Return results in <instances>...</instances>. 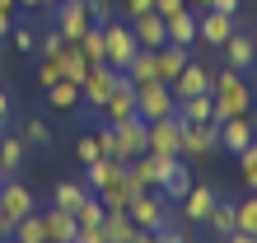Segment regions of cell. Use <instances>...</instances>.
I'll return each instance as SVG.
<instances>
[{
    "mask_svg": "<svg viewBox=\"0 0 257 243\" xmlns=\"http://www.w3.org/2000/svg\"><path fill=\"white\" fill-rule=\"evenodd\" d=\"M10 28H14V14H0V38H10Z\"/></svg>",
    "mask_w": 257,
    "mask_h": 243,
    "instance_id": "50",
    "label": "cell"
},
{
    "mask_svg": "<svg viewBox=\"0 0 257 243\" xmlns=\"http://www.w3.org/2000/svg\"><path fill=\"white\" fill-rule=\"evenodd\" d=\"M126 24H131L136 42H141V52H159L164 42H169V28H164L159 14H141V19H126Z\"/></svg>",
    "mask_w": 257,
    "mask_h": 243,
    "instance_id": "17",
    "label": "cell"
},
{
    "mask_svg": "<svg viewBox=\"0 0 257 243\" xmlns=\"http://www.w3.org/2000/svg\"><path fill=\"white\" fill-rule=\"evenodd\" d=\"M47 108H56V112H70V108H80V84L75 80H56V84H47Z\"/></svg>",
    "mask_w": 257,
    "mask_h": 243,
    "instance_id": "26",
    "label": "cell"
},
{
    "mask_svg": "<svg viewBox=\"0 0 257 243\" xmlns=\"http://www.w3.org/2000/svg\"><path fill=\"white\" fill-rule=\"evenodd\" d=\"M206 229L215 238H229L234 234V201H215V210L206 215Z\"/></svg>",
    "mask_w": 257,
    "mask_h": 243,
    "instance_id": "32",
    "label": "cell"
},
{
    "mask_svg": "<svg viewBox=\"0 0 257 243\" xmlns=\"http://www.w3.org/2000/svg\"><path fill=\"white\" fill-rule=\"evenodd\" d=\"M103 215H108V206H103L98 196L89 192V196H84V206L75 210V224H80V229H94V224H103Z\"/></svg>",
    "mask_w": 257,
    "mask_h": 243,
    "instance_id": "35",
    "label": "cell"
},
{
    "mask_svg": "<svg viewBox=\"0 0 257 243\" xmlns=\"http://www.w3.org/2000/svg\"><path fill=\"white\" fill-rule=\"evenodd\" d=\"M238 5H243V0H210V10H215V14H238Z\"/></svg>",
    "mask_w": 257,
    "mask_h": 243,
    "instance_id": "48",
    "label": "cell"
},
{
    "mask_svg": "<svg viewBox=\"0 0 257 243\" xmlns=\"http://www.w3.org/2000/svg\"><path fill=\"white\" fill-rule=\"evenodd\" d=\"M75 243H108V234H103V224H94V229H75Z\"/></svg>",
    "mask_w": 257,
    "mask_h": 243,
    "instance_id": "46",
    "label": "cell"
},
{
    "mask_svg": "<svg viewBox=\"0 0 257 243\" xmlns=\"http://www.w3.org/2000/svg\"><path fill=\"white\" fill-rule=\"evenodd\" d=\"M252 141H257V122H252V112H243V117H224V122H220V150L238 155V150H248Z\"/></svg>",
    "mask_w": 257,
    "mask_h": 243,
    "instance_id": "12",
    "label": "cell"
},
{
    "mask_svg": "<svg viewBox=\"0 0 257 243\" xmlns=\"http://www.w3.org/2000/svg\"><path fill=\"white\" fill-rule=\"evenodd\" d=\"M0 234H5V224H0ZM5 238H10V234H5Z\"/></svg>",
    "mask_w": 257,
    "mask_h": 243,
    "instance_id": "56",
    "label": "cell"
},
{
    "mask_svg": "<svg viewBox=\"0 0 257 243\" xmlns=\"http://www.w3.org/2000/svg\"><path fill=\"white\" fill-rule=\"evenodd\" d=\"M19 136H24V145L28 150H42V145H52V127L42 117H28L24 127H19Z\"/></svg>",
    "mask_w": 257,
    "mask_h": 243,
    "instance_id": "34",
    "label": "cell"
},
{
    "mask_svg": "<svg viewBox=\"0 0 257 243\" xmlns=\"http://www.w3.org/2000/svg\"><path fill=\"white\" fill-rule=\"evenodd\" d=\"M173 112H178V98H173V89L164 80H150V84L136 89V117L159 122V117H173Z\"/></svg>",
    "mask_w": 257,
    "mask_h": 243,
    "instance_id": "6",
    "label": "cell"
},
{
    "mask_svg": "<svg viewBox=\"0 0 257 243\" xmlns=\"http://www.w3.org/2000/svg\"><path fill=\"white\" fill-rule=\"evenodd\" d=\"M122 75H126V84H131V89H141V84H150V80H159V70H155V52H136V61H131Z\"/></svg>",
    "mask_w": 257,
    "mask_h": 243,
    "instance_id": "29",
    "label": "cell"
},
{
    "mask_svg": "<svg viewBox=\"0 0 257 243\" xmlns=\"http://www.w3.org/2000/svg\"><path fill=\"white\" fill-rule=\"evenodd\" d=\"M196 14H201V10H183V14H169V19H164L169 42H178V47H187V52L201 42V38H196Z\"/></svg>",
    "mask_w": 257,
    "mask_h": 243,
    "instance_id": "19",
    "label": "cell"
},
{
    "mask_svg": "<svg viewBox=\"0 0 257 243\" xmlns=\"http://www.w3.org/2000/svg\"><path fill=\"white\" fill-rule=\"evenodd\" d=\"M75 47L84 52V61H89V66H103V28L94 24V28H89V33H84L80 42H75Z\"/></svg>",
    "mask_w": 257,
    "mask_h": 243,
    "instance_id": "37",
    "label": "cell"
},
{
    "mask_svg": "<svg viewBox=\"0 0 257 243\" xmlns=\"http://www.w3.org/2000/svg\"><path fill=\"white\" fill-rule=\"evenodd\" d=\"M141 14H155V0H122V19H141Z\"/></svg>",
    "mask_w": 257,
    "mask_h": 243,
    "instance_id": "41",
    "label": "cell"
},
{
    "mask_svg": "<svg viewBox=\"0 0 257 243\" xmlns=\"http://www.w3.org/2000/svg\"><path fill=\"white\" fill-rule=\"evenodd\" d=\"M178 117H183V122H215V98H210V94L178 98Z\"/></svg>",
    "mask_w": 257,
    "mask_h": 243,
    "instance_id": "27",
    "label": "cell"
},
{
    "mask_svg": "<svg viewBox=\"0 0 257 243\" xmlns=\"http://www.w3.org/2000/svg\"><path fill=\"white\" fill-rule=\"evenodd\" d=\"M224 61H229V70H252L257 66V42H252V33H243V28H234V33H229V42H224Z\"/></svg>",
    "mask_w": 257,
    "mask_h": 243,
    "instance_id": "13",
    "label": "cell"
},
{
    "mask_svg": "<svg viewBox=\"0 0 257 243\" xmlns=\"http://www.w3.org/2000/svg\"><path fill=\"white\" fill-rule=\"evenodd\" d=\"M0 243H5V234H0Z\"/></svg>",
    "mask_w": 257,
    "mask_h": 243,
    "instance_id": "57",
    "label": "cell"
},
{
    "mask_svg": "<svg viewBox=\"0 0 257 243\" xmlns=\"http://www.w3.org/2000/svg\"><path fill=\"white\" fill-rule=\"evenodd\" d=\"M98 28H103V61H108V66H117V70H126L131 61H136V52H141V42H136L131 24L112 14V19L98 24Z\"/></svg>",
    "mask_w": 257,
    "mask_h": 243,
    "instance_id": "2",
    "label": "cell"
},
{
    "mask_svg": "<svg viewBox=\"0 0 257 243\" xmlns=\"http://www.w3.org/2000/svg\"><path fill=\"white\" fill-rule=\"evenodd\" d=\"M19 10V0H0V14H14Z\"/></svg>",
    "mask_w": 257,
    "mask_h": 243,
    "instance_id": "52",
    "label": "cell"
},
{
    "mask_svg": "<svg viewBox=\"0 0 257 243\" xmlns=\"http://www.w3.org/2000/svg\"><path fill=\"white\" fill-rule=\"evenodd\" d=\"M187 192H192V169H187V159H178V164H173V173L164 178L159 196H164V201H183Z\"/></svg>",
    "mask_w": 257,
    "mask_h": 243,
    "instance_id": "25",
    "label": "cell"
},
{
    "mask_svg": "<svg viewBox=\"0 0 257 243\" xmlns=\"http://www.w3.org/2000/svg\"><path fill=\"white\" fill-rule=\"evenodd\" d=\"M98 112L108 117V122H126V117H136V89L126 84V75H122V89H117V94H112L108 103H103Z\"/></svg>",
    "mask_w": 257,
    "mask_h": 243,
    "instance_id": "22",
    "label": "cell"
},
{
    "mask_svg": "<svg viewBox=\"0 0 257 243\" xmlns=\"http://www.w3.org/2000/svg\"><path fill=\"white\" fill-rule=\"evenodd\" d=\"M24 155H28L24 136H19V131H0V164H5V173H10V178H14V169L24 164Z\"/></svg>",
    "mask_w": 257,
    "mask_h": 243,
    "instance_id": "28",
    "label": "cell"
},
{
    "mask_svg": "<svg viewBox=\"0 0 257 243\" xmlns=\"http://www.w3.org/2000/svg\"><path fill=\"white\" fill-rule=\"evenodd\" d=\"M252 42H257V24H252Z\"/></svg>",
    "mask_w": 257,
    "mask_h": 243,
    "instance_id": "55",
    "label": "cell"
},
{
    "mask_svg": "<svg viewBox=\"0 0 257 243\" xmlns=\"http://www.w3.org/2000/svg\"><path fill=\"white\" fill-rule=\"evenodd\" d=\"M234 159H238V178H243V187L257 192V141H252L248 150H238Z\"/></svg>",
    "mask_w": 257,
    "mask_h": 243,
    "instance_id": "36",
    "label": "cell"
},
{
    "mask_svg": "<svg viewBox=\"0 0 257 243\" xmlns=\"http://www.w3.org/2000/svg\"><path fill=\"white\" fill-rule=\"evenodd\" d=\"M145 150L150 155H178L183 159V117H159L145 127Z\"/></svg>",
    "mask_w": 257,
    "mask_h": 243,
    "instance_id": "7",
    "label": "cell"
},
{
    "mask_svg": "<svg viewBox=\"0 0 257 243\" xmlns=\"http://www.w3.org/2000/svg\"><path fill=\"white\" fill-rule=\"evenodd\" d=\"M187 10H210V0H187Z\"/></svg>",
    "mask_w": 257,
    "mask_h": 243,
    "instance_id": "53",
    "label": "cell"
},
{
    "mask_svg": "<svg viewBox=\"0 0 257 243\" xmlns=\"http://www.w3.org/2000/svg\"><path fill=\"white\" fill-rule=\"evenodd\" d=\"M117 89H122V70H117V66H108V61H103V66H89L84 84H80V103L98 112L103 103L117 94Z\"/></svg>",
    "mask_w": 257,
    "mask_h": 243,
    "instance_id": "3",
    "label": "cell"
},
{
    "mask_svg": "<svg viewBox=\"0 0 257 243\" xmlns=\"http://www.w3.org/2000/svg\"><path fill=\"white\" fill-rule=\"evenodd\" d=\"M61 75H66V80H75V84H84V75H89V61H84V52L75 47V42L61 52Z\"/></svg>",
    "mask_w": 257,
    "mask_h": 243,
    "instance_id": "33",
    "label": "cell"
},
{
    "mask_svg": "<svg viewBox=\"0 0 257 243\" xmlns=\"http://www.w3.org/2000/svg\"><path fill=\"white\" fill-rule=\"evenodd\" d=\"M14 243H47V224H42V210H33V215H24L19 224H14Z\"/></svg>",
    "mask_w": 257,
    "mask_h": 243,
    "instance_id": "31",
    "label": "cell"
},
{
    "mask_svg": "<svg viewBox=\"0 0 257 243\" xmlns=\"http://www.w3.org/2000/svg\"><path fill=\"white\" fill-rule=\"evenodd\" d=\"M224 243H257V238H252V234H238V229H234V234L224 238Z\"/></svg>",
    "mask_w": 257,
    "mask_h": 243,
    "instance_id": "51",
    "label": "cell"
},
{
    "mask_svg": "<svg viewBox=\"0 0 257 243\" xmlns=\"http://www.w3.org/2000/svg\"><path fill=\"white\" fill-rule=\"evenodd\" d=\"M42 224H47V238L52 243H75V229H80L75 215L61 210V206H47V210H42Z\"/></svg>",
    "mask_w": 257,
    "mask_h": 243,
    "instance_id": "21",
    "label": "cell"
},
{
    "mask_svg": "<svg viewBox=\"0 0 257 243\" xmlns=\"http://www.w3.org/2000/svg\"><path fill=\"white\" fill-rule=\"evenodd\" d=\"M66 47H70V42H66L61 33H56V28H47V33L38 38V56H61Z\"/></svg>",
    "mask_w": 257,
    "mask_h": 243,
    "instance_id": "40",
    "label": "cell"
},
{
    "mask_svg": "<svg viewBox=\"0 0 257 243\" xmlns=\"http://www.w3.org/2000/svg\"><path fill=\"white\" fill-rule=\"evenodd\" d=\"M122 173H126V159H108V155H103V159H94V164H84V187L98 196L103 187H112Z\"/></svg>",
    "mask_w": 257,
    "mask_h": 243,
    "instance_id": "16",
    "label": "cell"
},
{
    "mask_svg": "<svg viewBox=\"0 0 257 243\" xmlns=\"http://www.w3.org/2000/svg\"><path fill=\"white\" fill-rule=\"evenodd\" d=\"M126 215L136 220V229H159V224H169V201L159 192H141L126 206Z\"/></svg>",
    "mask_w": 257,
    "mask_h": 243,
    "instance_id": "11",
    "label": "cell"
},
{
    "mask_svg": "<svg viewBox=\"0 0 257 243\" xmlns=\"http://www.w3.org/2000/svg\"><path fill=\"white\" fill-rule=\"evenodd\" d=\"M234 229L257 238V192H248V196H238V201H234Z\"/></svg>",
    "mask_w": 257,
    "mask_h": 243,
    "instance_id": "30",
    "label": "cell"
},
{
    "mask_svg": "<svg viewBox=\"0 0 257 243\" xmlns=\"http://www.w3.org/2000/svg\"><path fill=\"white\" fill-rule=\"evenodd\" d=\"M84 196H89L84 182H80V178H66V182H56V187H52V206H61V210H70V215H75V210L84 206Z\"/></svg>",
    "mask_w": 257,
    "mask_h": 243,
    "instance_id": "23",
    "label": "cell"
},
{
    "mask_svg": "<svg viewBox=\"0 0 257 243\" xmlns=\"http://www.w3.org/2000/svg\"><path fill=\"white\" fill-rule=\"evenodd\" d=\"M47 243H52V238H47Z\"/></svg>",
    "mask_w": 257,
    "mask_h": 243,
    "instance_id": "60",
    "label": "cell"
},
{
    "mask_svg": "<svg viewBox=\"0 0 257 243\" xmlns=\"http://www.w3.org/2000/svg\"><path fill=\"white\" fill-rule=\"evenodd\" d=\"M155 238H159V243H187V234L178 229V224H159V229H155Z\"/></svg>",
    "mask_w": 257,
    "mask_h": 243,
    "instance_id": "44",
    "label": "cell"
},
{
    "mask_svg": "<svg viewBox=\"0 0 257 243\" xmlns=\"http://www.w3.org/2000/svg\"><path fill=\"white\" fill-rule=\"evenodd\" d=\"M33 210H38V201H33V192L24 182H14V178L0 182V224H5V234H14V224L24 215H33Z\"/></svg>",
    "mask_w": 257,
    "mask_h": 243,
    "instance_id": "5",
    "label": "cell"
},
{
    "mask_svg": "<svg viewBox=\"0 0 257 243\" xmlns=\"http://www.w3.org/2000/svg\"><path fill=\"white\" fill-rule=\"evenodd\" d=\"M0 182H5V178H0Z\"/></svg>",
    "mask_w": 257,
    "mask_h": 243,
    "instance_id": "59",
    "label": "cell"
},
{
    "mask_svg": "<svg viewBox=\"0 0 257 243\" xmlns=\"http://www.w3.org/2000/svg\"><path fill=\"white\" fill-rule=\"evenodd\" d=\"M5 243H14V238H5Z\"/></svg>",
    "mask_w": 257,
    "mask_h": 243,
    "instance_id": "58",
    "label": "cell"
},
{
    "mask_svg": "<svg viewBox=\"0 0 257 243\" xmlns=\"http://www.w3.org/2000/svg\"><path fill=\"white\" fill-rule=\"evenodd\" d=\"M187 61H192V52H187V47H178V42H164V47L155 52V70H159V80H164V84H173L178 75H183Z\"/></svg>",
    "mask_w": 257,
    "mask_h": 243,
    "instance_id": "18",
    "label": "cell"
},
{
    "mask_svg": "<svg viewBox=\"0 0 257 243\" xmlns=\"http://www.w3.org/2000/svg\"><path fill=\"white\" fill-rule=\"evenodd\" d=\"M210 80H215V75H210L201 61L192 56L187 66H183V75H178L169 89H173V98H192V94H210Z\"/></svg>",
    "mask_w": 257,
    "mask_h": 243,
    "instance_id": "14",
    "label": "cell"
},
{
    "mask_svg": "<svg viewBox=\"0 0 257 243\" xmlns=\"http://www.w3.org/2000/svg\"><path fill=\"white\" fill-rule=\"evenodd\" d=\"M56 80H61V56H38V84L47 89Z\"/></svg>",
    "mask_w": 257,
    "mask_h": 243,
    "instance_id": "39",
    "label": "cell"
},
{
    "mask_svg": "<svg viewBox=\"0 0 257 243\" xmlns=\"http://www.w3.org/2000/svg\"><path fill=\"white\" fill-rule=\"evenodd\" d=\"M220 150V122H183V159L215 155Z\"/></svg>",
    "mask_w": 257,
    "mask_h": 243,
    "instance_id": "9",
    "label": "cell"
},
{
    "mask_svg": "<svg viewBox=\"0 0 257 243\" xmlns=\"http://www.w3.org/2000/svg\"><path fill=\"white\" fill-rule=\"evenodd\" d=\"M56 0H19V10H52Z\"/></svg>",
    "mask_w": 257,
    "mask_h": 243,
    "instance_id": "49",
    "label": "cell"
},
{
    "mask_svg": "<svg viewBox=\"0 0 257 243\" xmlns=\"http://www.w3.org/2000/svg\"><path fill=\"white\" fill-rule=\"evenodd\" d=\"M14 47L19 52H38V33L33 28H14Z\"/></svg>",
    "mask_w": 257,
    "mask_h": 243,
    "instance_id": "42",
    "label": "cell"
},
{
    "mask_svg": "<svg viewBox=\"0 0 257 243\" xmlns=\"http://www.w3.org/2000/svg\"><path fill=\"white\" fill-rule=\"evenodd\" d=\"M215 201H220V192H215V187H206V182H192V192L183 196V220H187V224H206V215L215 210Z\"/></svg>",
    "mask_w": 257,
    "mask_h": 243,
    "instance_id": "15",
    "label": "cell"
},
{
    "mask_svg": "<svg viewBox=\"0 0 257 243\" xmlns=\"http://www.w3.org/2000/svg\"><path fill=\"white\" fill-rule=\"evenodd\" d=\"M238 28V14H215V10H201L196 14V38L206 42V47H224V42H229V33Z\"/></svg>",
    "mask_w": 257,
    "mask_h": 243,
    "instance_id": "10",
    "label": "cell"
},
{
    "mask_svg": "<svg viewBox=\"0 0 257 243\" xmlns=\"http://www.w3.org/2000/svg\"><path fill=\"white\" fill-rule=\"evenodd\" d=\"M52 28L66 42H80L89 28H94V14H89L84 0H56V5H52Z\"/></svg>",
    "mask_w": 257,
    "mask_h": 243,
    "instance_id": "4",
    "label": "cell"
},
{
    "mask_svg": "<svg viewBox=\"0 0 257 243\" xmlns=\"http://www.w3.org/2000/svg\"><path fill=\"white\" fill-rule=\"evenodd\" d=\"M136 196H141V187H136V178H131V169H126L122 178L112 182V187H103V192H98V201L108 206V210H126Z\"/></svg>",
    "mask_w": 257,
    "mask_h": 243,
    "instance_id": "20",
    "label": "cell"
},
{
    "mask_svg": "<svg viewBox=\"0 0 257 243\" xmlns=\"http://www.w3.org/2000/svg\"><path fill=\"white\" fill-rule=\"evenodd\" d=\"M210 98H215V122L252 112V84H248L243 70H220L210 80Z\"/></svg>",
    "mask_w": 257,
    "mask_h": 243,
    "instance_id": "1",
    "label": "cell"
},
{
    "mask_svg": "<svg viewBox=\"0 0 257 243\" xmlns=\"http://www.w3.org/2000/svg\"><path fill=\"white\" fill-rule=\"evenodd\" d=\"M0 178H10V173H5V164H0Z\"/></svg>",
    "mask_w": 257,
    "mask_h": 243,
    "instance_id": "54",
    "label": "cell"
},
{
    "mask_svg": "<svg viewBox=\"0 0 257 243\" xmlns=\"http://www.w3.org/2000/svg\"><path fill=\"white\" fill-rule=\"evenodd\" d=\"M89 14H94V24H108L112 19V0H84Z\"/></svg>",
    "mask_w": 257,
    "mask_h": 243,
    "instance_id": "43",
    "label": "cell"
},
{
    "mask_svg": "<svg viewBox=\"0 0 257 243\" xmlns=\"http://www.w3.org/2000/svg\"><path fill=\"white\" fill-rule=\"evenodd\" d=\"M173 164H178V155H150V150H145V155L131 159L126 169H131V178H136V187H141V192H159L164 178L173 173Z\"/></svg>",
    "mask_w": 257,
    "mask_h": 243,
    "instance_id": "8",
    "label": "cell"
},
{
    "mask_svg": "<svg viewBox=\"0 0 257 243\" xmlns=\"http://www.w3.org/2000/svg\"><path fill=\"white\" fill-rule=\"evenodd\" d=\"M103 234H108V243H136V220L126 215V210H108L103 215Z\"/></svg>",
    "mask_w": 257,
    "mask_h": 243,
    "instance_id": "24",
    "label": "cell"
},
{
    "mask_svg": "<svg viewBox=\"0 0 257 243\" xmlns=\"http://www.w3.org/2000/svg\"><path fill=\"white\" fill-rule=\"evenodd\" d=\"M75 159H80V164L103 159V141H98V131H89V136H80V141H75Z\"/></svg>",
    "mask_w": 257,
    "mask_h": 243,
    "instance_id": "38",
    "label": "cell"
},
{
    "mask_svg": "<svg viewBox=\"0 0 257 243\" xmlns=\"http://www.w3.org/2000/svg\"><path fill=\"white\" fill-rule=\"evenodd\" d=\"M0 131H10V89L0 84Z\"/></svg>",
    "mask_w": 257,
    "mask_h": 243,
    "instance_id": "47",
    "label": "cell"
},
{
    "mask_svg": "<svg viewBox=\"0 0 257 243\" xmlns=\"http://www.w3.org/2000/svg\"><path fill=\"white\" fill-rule=\"evenodd\" d=\"M187 10V0H155V14L159 19H169V14H183Z\"/></svg>",
    "mask_w": 257,
    "mask_h": 243,
    "instance_id": "45",
    "label": "cell"
}]
</instances>
